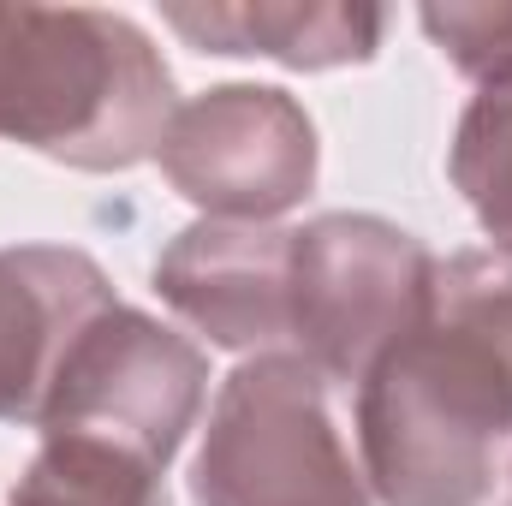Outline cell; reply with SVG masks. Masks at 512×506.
Returning a JSON list of instances; mask_svg holds the SVG:
<instances>
[{
    "label": "cell",
    "mask_w": 512,
    "mask_h": 506,
    "mask_svg": "<svg viewBox=\"0 0 512 506\" xmlns=\"http://www.w3.org/2000/svg\"><path fill=\"white\" fill-rule=\"evenodd\" d=\"M352 423L376 506H483L512 471V364L429 304L352 387Z\"/></svg>",
    "instance_id": "6da1fadb"
},
{
    "label": "cell",
    "mask_w": 512,
    "mask_h": 506,
    "mask_svg": "<svg viewBox=\"0 0 512 506\" xmlns=\"http://www.w3.org/2000/svg\"><path fill=\"white\" fill-rule=\"evenodd\" d=\"M173 114V72L126 12L0 6V143L78 173H126L155 161Z\"/></svg>",
    "instance_id": "7a4b0ae2"
},
{
    "label": "cell",
    "mask_w": 512,
    "mask_h": 506,
    "mask_svg": "<svg viewBox=\"0 0 512 506\" xmlns=\"http://www.w3.org/2000/svg\"><path fill=\"white\" fill-rule=\"evenodd\" d=\"M197 506H376L334 381L298 352L245 358L221 381L197 447Z\"/></svg>",
    "instance_id": "3957f363"
},
{
    "label": "cell",
    "mask_w": 512,
    "mask_h": 506,
    "mask_svg": "<svg viewBox=\"0 0 512 506\" xmlns=\"http://www.w3.org/2000/svg\"><path fill=\"white\" fill-rule=\"evenodd\" d=\"M435 262L417 233L382 215H316L292 227V352L334 387H358L429 316Z\"/></svg>",
    "instance_id": "277c9868"
},
{
    "label": "cell",
    "mask_w": 512,
    "mask_h": 506,
    "mask_svg": "<svg viewBox=\"0 0 512 506\" xmlns=\"http://www.w3.org/2000/svg\"><path fill=\"white\" fill-rule=\"evenodd\" d=\"M209 399V358L149 310L108 304L66 352L42 435H96L167 471Z\"/></svg>",
    "instance_id": "5b68a950"
},
{
    "label": "cell",
    "mask_w": 512,
    "mask_h": 506,
    "mask_svg": "<svg viewBox=\"0 0 512 506\" xmlns=\"http://www.w3.org/2000/svg\"><path fill=\"white\" fill-rule=\"evenodd\" d=\"M167 185L203 209V221L280 227L310 191L322 167V143L304 114L274 84H215L179 102L173 126L155 149Z\"/></svg>",
    "instance_id": "8992f818"
},
{
    "label": "cell",
    "mask_w": 512,
    "mask_h": 506,
    "mask_svg": "<svg viewBox=\"0 0 512 506\" xmlns=\"http://www.w3.org/2000/svg\"><path fill=\"white\" fill-rule=\"evenodd\" d=\"M155 292L221 352H292V227L191 221L155 256Z\"/></svg>",
    "instance_id": "52a82bcc"
},
{
    "label": "cell",
    "mask_w": 512,
    "mask_h": 506,
    "mask_svg": "<svg viewBox=\"0 0 512 506\" xmlns=\"http://www.w3.org/2000/svg\"><path fill=\"white\" fill-rule=\"evenodd\" d=\"M120 304L102 262L72 245L0 251V423H42L72 340Z\"/></svg>",
    "instance_id": "ba28073f"
},
{
    "label": "cell",
    "mask_w": 512,
    "mask_h": 506,
    "mask_svg": "<svg viewBox=\"0 0 512 506\" xmlns=\"http://www.w3.org/2000/svg\"><path fill=\"white\" fill-rule=\"evenodd\" d=\"M161 24L203 54L274 60L286 72H340L376 60L393 12L352 0H239V6H161Z\"/></svg>",
    "instance_id": "9c48e42d"
},
{
    "label": "cell",
    "mask_w": 512,
    "mask_h": 506,
    "mask_svg": "<svg viewBox=\"0 0 512 506\" xmlns=\"http://www.w3.org/2000/svg\"><path fill=\"white\" fill-rule=\"evenodd\" d=\"M167 471L96 435H42L6 506H167Z\"/></svg>",
    "instance_id": "30bf717a"
},
{
    "label": "cell",
    "mask_w": 512,
    "mask_h": 506,
    "mask_svg": "<svg viewBox=\"0 0 512 506\" xmlns=\"http://www.w3.org/2000/svg\"><path fill=\"white\" fill-rule=\"evenodd\" d=\"M447 173L471 203L477 227L489 233V245L512 251V84L471 96L447 149Z\"/></svg>",
    "instance_id": "8fae6325"
},
{
    "label": "cell",
    "mask_w": 512,
    "mask_h": 506,
    "mask_svg": "<svg viewBox=\"0 0 512 506\" xmlns=\"http://www.w3.org/2000/svg\"><path fill=\"white\" fill-rule=\"evenodd\" d=\"M429 304L459 316V322H471L477 334H489L495 352L512 364V251L477 245V251L441 256Z\"/></svg>",
    "instance_id": "7c38bea8"
},
{
    "label": "cell",
    "mask_w": 512,
    "mask_h": 506,
    "mask_svg": "<svg viewBox=\"0 0 512 506\" xmlns=\"http://www.w3.org/2000/svg\"><path fill=\"white\" fill-rule=\"evenodd\" d=\"M423 36L441 48V60L471 78L477 90L512 84V0H483V6H423L417 12Z\"/></svg>",
    "instance_id": "4fadbf2b"
},
{
    "label": "cell",
    "mask_w": 512,
    "mask_h": 506,
    "mask_svg": "<svg viewBox=\"0 0 512 506\" xmlns=\"http://www.w3.org/2000/svg\"><path fill=\"white\" fill-rule=\"evenodd\" d=\"M507 506H512V471H507Z\"/></svg>",
    "instance_id": "5bb4252c"
}]
</instances>
